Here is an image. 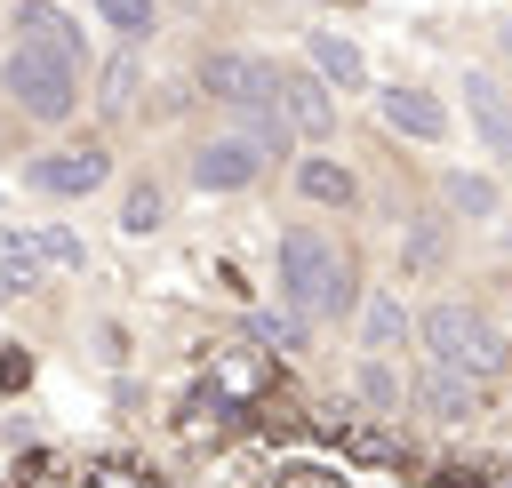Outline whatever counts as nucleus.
Listing matches in <instances>:
<instances>
[{
    "label": "nucleus",
    "mask_w": 512,
    "mask_h": 488,
    "mask_svg": "<svg viewBox=\"0 0 512 488\" xmlns=\"http://www.w3.org/2000/svg\"><path fill=\"white\" fill-rule=\"evenodd\" d=\"M88 488H136V480H128V472H96Z\"/></svg>",
    "instance_id": "393cba45"
},
{
    "label": "nucleus",
    "mask_w": 512,
    "mask_h": 488,
    "mask_svg": "<svg viewBox=\"0 0 512 488\" xmlns=\"http://www.w3.org/2000/svg\"><path fill=\"white\" fill-rule=\"evenodd\" d=\"M0 248H8V256H24L32 272H80V264H88V248H80L64 224H24V232H0Z\"/></svg>",
    "instance_id": "1a4fd4ad"
},
{
    "label": "nucleus",
    "mask_w": 512,
    "mask_h": 488,
    "mask_svg": "<svg viewBox=\"0 0 512 488\" xmlns=\"http://www.w3.org/2000/svg\"><path fill=\"white\" fill-rule=\"evenodd\" d=\"M0 88H8V104H16L24 120H40V128H64V120L80 112V64H72V56H48V48H32V40H16V48L0 56Z\"/></svg>",
    "instance_id": "7ed1b4c3"
},
{
    "label": "nucleus",
    "mask_w": 512,
    "mask_h": 488,
    "mask_svg": "<svg viewBox=\"0 0 512 488\" xmlns=\"http://www.w3.org/2000/svg\"><path fill=\"white\" fill-rule=\"evenodd\" d=\"M96 16H104L120 40H144V32L160 24V8H152V0H96Z\"/></svg>",
    "instance_id": "aec40b11"
},
{
    "label": "nucleus",
    "mask_w": 512,
    "mask_h": 488,
    "mask_svg": "<svg viewBox=\"0 0 512 488\" xmlns=\"http://www.w3.org/2000/svg\"><path fill=\"white\" fill-rule=\"evenodd\" d=\"M256 344H272V352H296V344H304V320H296V312H264V320H256Z\"/></svg>",
    "instance_id": "412c9836"
},
{
    "label": "nucleus",
    "mask_w": 512,
    "mask_h": 488,
    "mask_svg": "<svg viewBox=\"0 0 512 488\" xmlns=\"http://www.w3.org/2000/svg\"><path fill=\"white\" fill-rule=\"evenodd\" d=\"M504 248H512V224H504Z\"/></svg>",
    "instance_id": "bb28decb"
},
{
    "label": "nucleus",
    "mask_w": 512,
    "mask_h": 488,
    "mask_svg": "<svg viewBox=\"0 0 512 488\" xmlns=\"http://www.w3.org/2000/svg\"><path fill=\"white\" fill-rule=\"evenodd\" d=\"M376 120H384L392 136H416V144H440V136L456 128L432 88H384V96H376Z\"/></svg>",
    "instance_id": "6e6552de"
},
{
    "label": "nucleus",
    "mask_w": 512,
    "mask_h": 488,
    "mask_svg": "<svg viewBox=\"0 0 512 488\" xmlns=\"http://www.w3.org/2000/svg\"><path fill=\"white\" fill-rule=\"evenodd\" d=\"M416 336H424V352L440 360V368H456V376H472V384H496L504 368H512V336L504 328H488L472 304H432L424 320H416Z\"/></svg>",
    "instance_id": "f03ea898"
},
{
    "label": "nucleus",
    "mask_w": 512,
    "mask_h": 488,
    "mask_svg": "<svg viewBox=\"0 0 512 488\" xmlns=\"http://www.w3.org/2000/svg\"><path fill=\"white\" fill-rule=\"evenodd\" d=\"M448 208L472 216V224H488V216L504 208V192H496V176H480V168H448Z\"/></svg>",
    "instance_id": "f3484780"
},
{
    "label": "nucleus",
    "mask_w": 512,
    "mask_h": 488,
    "mask_svg": "<svg viewBox=\"0 0 512 488\" xmlns=\"http://www.w3.org/2000/svg\"><path fill=\"white\" fill-rule=\"evenodd\" d=\"M352 392H360L368 408H384V416H400V400H408V384H400V368H392L384 352H368V360L352 368Z\"/></svg>",
    "instance_id": "a211bd4d"
},
{
    "label": "nucleus",
    "mask_w": 512,
    "mask_h": 488,
    "mask_svg": "<svg viewBox=\"0 0 512 488\" xmlns=\"http://www.w3.org/2000/svg\"><path fill=\"white\" fill-rule=\"evenodd\" d=\"M464 112H472V128L488 136V152L512 160V96H504L488 72H464Z\"/></svg>",
    "instance_id": "9b49d317"
},
{
    "label": "nucleus",
    "mask_w": 512,
    "mask_h": 488,
    "mask_svg": "<svg viewBox=\"0 0 512 488\" xmlns=\"http://www.w3.org/2000/svg\"><path fill=\"white\" fill-rule=\"evenodd\" d=\"M184 176H192V192H248V184L264 176V152H256V136L224 128V136H200V144H192Z\"/></svg>",
    "instance_id": "39448f33"
},
{
    "label": "nucleus",
    "mask_w": 512,
    "mask_h": 488,
    "mask_svg": "<svg viewBox=\"0 0 512 488\" xmlns=\"http://www.w3.org/2000/svg\"><path fill=\"white\" fill-rule=\"evenodd\" d=\"M416 408H424V416H440V424H464V416H480V384L432 360V368L416 376Z\"/></svg>",
    "instance_id": "9d476101"
},
{
    "label": "nucleus",
    "mask_w": 512,
    "mask_h": 488,
    "mask_svg": "<svg viewBox=\"0 0 512 488\" xmlns=\"http://www.w3.org/2000/svg\"><path fill=\"white\" fill-rule=\"evenodd\" d=\"M296 192H304L312 208H352V200H360V176H352L344 160H328V152H304V160H296Z\"/></svg>",
    "instance_id": "f8f14e48"
},
{
    "label": "nucleus",
    "mask_w": 512,
    "mask_h": 488,
    "mask_svg": "<svg viewBox=\"0 0 512 488\" xmlns=\"http://www.w3.org/2000/svg\"><path fill=\"white\" fill-rule=\"evenodd\" d=\"M304 56H312V72H320L328 88H344V96H352V88H368V64H360V48H352L344 32H312V40H304Z\"/></svg>",
    "instance_id": "4468645a"
},
{
    "label": "nucleus",
    "mask_w": 512,
    "mask_h": 488,
    "mask_svg": "<svg viewBox=\"0 0 512 488\" xmlns=\"http://www.w3.org/2000/svg\"><path fill=\"white\" fill-rule=\"evenodd\" d=\"M280 112H288V128L304 136V144H320V136H336V88L304 64V72H280Z\"/></svg>",
    "instance_id": "0eeeda50"
},
{
    "label": "nucleus",
    "mask_w": 512,
    "mask_h": 488,
    "mask_svg": "<svg viewBox=\"0 0 512 488\" xmlns=\"http://www.w3.org/2000/svg\"><path fill=\"white\" fill-rule=\"evenodd\" d=\"M0 384H8V392L32 384V352H24V344H0Z\"/></svg>",
    "instance_id": "5701e85b"
},
{
    "label": "nucleus",
    "mask_w": 512,
    "mask_h": 488,
    "mask_svg": "<svg viewBox=\"0 0 512 488\" xmlns=\"http://www.w3.org/2000/svg\"><path fill=\"white\" fill-rule=\"evenodd\" d=\"M104 176H112V152H104L96 136H88V144H56V152L32 160V184H40L48 200H88Z\"/></svg>",
    "instance_id": "423d86ee"
},
{
    "label": "nucleus",
    "mask_w": 512,
    "mask_h": 488,
    "mask_svg": "<svg viewBox=\"0 0 512 488\" xmlns=\"http://www.w3.org/2000/svg\"><path fill=\"white\" fill-rule=\"evenodd\" d=\"M168 224V192L152 184V176H128V192H120V232L128 240H152Z\"/></svg>",
    "instance_id": "dca6fc26"
},
{
    "label": "nucleus",
    "mask_w": 512,
    "mask_h": 488,
    "mask_svg": "<svg viewBox=\"0 0 512 488\" xmlns=\"http://www.w3.org/2000/svg\"><path fill=\"white\" fill-rule=\"evenodd\" d=\"M136 88H144V64H136V48H120V56L96 72V112H104V120L136 112Z\"/></svg>",
    "instance_id": "2eb2a0df"
},
{
    "label": "nucleus",
    "mask_w": 512,
    "mask_h": 488,
    "mask_svg": "<svg viewBox=\"0 0 512 488\" xmlns=\"http://www.w3.org/2000/svg\"><path fill=\"white\" fill-rule=\"evenodd\" d=\"M280 488H344V480H328V472H288Z\"/></svg>",
    "instance_id": "b1692460"
},
{
    "label": "nucleus",
    "mask_w": 512,
    "mask_h": 488,
    "mask_svg": "<svg viewBox=\"0 0 512 488\" xmlns=\"http://www.w3.org/2000/svg\"><path fill=\"white\" fill-rule=\"evenodd\" d=\"M192 80H200V96L224 104V112H264V104H280V72H272L264 56H248V48H208Z\"/></svg>",
    "instance_id": "20e7f679"
},
{
    "label": "nucleus",
    "mask_w": 512,
    "mask_h": 488,
    "mask_svg": "<svg viewBox=\"0 0 512 488\" xmlns=\"http://www.w3.org/2000/svg\"><path fill=\"white\" fill-rule=\"evenodd\" d=\"M16 40H32V48L80 64V24H72L64 8H48V0H24V8H16Z\"/></svg>",
    "instance_id": "ddd939ff"
},
{
    "label": "nucleus",
    "mask_w": 512,
    "mask_h": 488,
    "mask_svg": "<svg viewBox=\"0 0 512 488\" xmlns=\"http://www.w3.org/2000/svg\"><path fill=\"white\" fill-rule=\"evenodd\" d=\"M32 288H40V272H32L24 256H8V248H0V304H8V296H32Z\"/></svg>",
    "instance_id": "4be33fe9"
},
{
    "label": "nucleus",
    "mask_w": 512,
    "mask_h": 488,
    "mask_svg": "<svg viewBox=\"0 0 512 488\" xmlns=\"http://www.w3.org/2000/svg\"><path fill=\"white\" fill-rule=\"evenodd\" d=\"M360 328H368V352H392V344H400V336H408L416 320H408V304H400L392 288H376V296H368V320H360Z\"/></svg>",
    "instance_id": "6ab92c4d"
},
{
    "label": "nucleus",
    "mask_w": 512,
    "mask_h": 488,
    "mask_svg": "<svg viewBox=\"0 0 512 488\" xmlns=\"http://www.w3.org/2000/svg\"><path fill=\"white\" fill-rule=\"evenodd\" d=\"M280 296L296 320H344L360 280H352V256L320 232V224H288L280 232Z\"/></svg>",
    "instance_id": "f257e3e1"
},
{
    "label": "nucleus",
    "mask_w": 512,
    "mask_h": 488,
    "mask_svg": "<svg viewBox=\"0 0 512 488\" xmlns=\"http://www.w3.org/2000/svg\"><path fill=\"white\" fill-rule=\"evenodd\" d=\"M504 56H512V16H504Z\"/></svg>",
    "instance_id": "a878e982"
}]
</instances>
